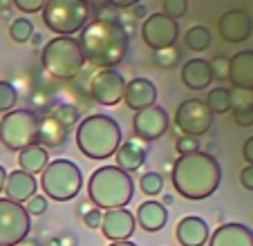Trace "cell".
<instances>
[{
  "instance_id": "obj_7",
  "label": "cell",
  "mask_w": 253,
  "mask_h": 246,
  "mask_svg": "<svg viewBox=\"0 0 253 246\" xmlns=\"http://www.w3.org/2000/svg\"><path fill=\"white\" fill-rule=\"evenodd\" d=\"M41 14L45 27L56 36H74L90 23L85 0H47Z\"/></svg>"
},
{
  "instance_id": "obj_35",
  "label": "cell",
  "mask_w": 253,
  "mask_h": 246,
  "mask_svg": "<svg viewBox=\"0 0 253 246\" xmlns=\"http://www.w3.org/2000/svg\"><path fill=\"white\" fill-rule=\"evenodd\" d=\"M211 72H213V81H229V58L226 56H215L209 61Z\"/></svg>"
},
{
  "instance_id": "obj_27",
  "label": "cell",
  "mask_w": 253,
  "mask_h": 246,
  "mask_svg": "<svg viewBox=\"0 0 253 246\" xmlns=\"http://www.w3.org/2000/svg\"><path fill=\"white\" fill-rule=\"evenodd\" d=\"M206 105L213 112V117L215 114L231 112V108H233V92L229 87H213L209 92V96H206Z\"/></svg>"
},
{
  "instance_id": "obj_48",
  "label": "cell",
  "mask_w": 253,
  "mask_h": 246,
  "mask_svg": "<svg viewBox=\"0 0 253 246\" xmlns=\"http://www.w3.org/2000/svg\"><path fill=\"white\" fill-rule=\"evenodd\" d=\"M85 2H87V0H85Z\"/></svg>"
},
{
  "instance_id": "obj_8",
  "label": "cell",
  "mask_w": 253,
  "mask_h": 246,
  "mask_svg": "<svg viewBox=\"0 0 253 246\" xmlns=\"http://www.w3.org/2000/svg\"><path fill=\"white\" fill-rule=\"evenodd\" d=\"M39 114L32 110H11L0 119V141L7 150L20 152L23 148L39 141Z\"/></svg>"
},
{
  "instance_id": "obj_21",
  "label": "cell",
  "mask_w": 253,
  "mask_h": 246,
  "mask_svg": "<svg viewBox=\"0 0 253 246\" xmlns=\"http://www.w3.org/2000/svg\"><path fill=\"white\" fill-rule=\"evenodd\" d=\"M115 157H117V168H121L124 172H134L146 164L148 150H146L143 141H139V139L134 137V139H128V141H121Z\"/></svg>"
},
{
  "instance_id": "obj_6",
  "label": "cell",
  "mask_w": 253,
  "mask_h": 246,
  "mask_svg": "<svg viewBox=\"0 0 253 246\" xmlns=\"http://www.w3.org/2000/svg\"><path fill=\"white\" fill-rule=\"evenodd\" d=\"M83 172L81 168L70 159L49 161L47 168L41 172V190L45 197L54 202H70L81 193Z\"/></svg>"
},
{
  "instance_id": "obj_22",
  "label": "cell",
  "mask_w": 253,
  "mask_h": 246,
  "mask_svg": "<svg viewBox=\"0 0 253 246\" xmlns=\"http://www.w3.org/2000/svg\"><path fill=\"white\" fill-rule=\"evenodd\" d=\"M182 83L188 90H206L213 83V72H211L209 61L204 58H188L182 65Z\"/></svg>"
},
{
  "instance_id": "obj_17",
  "label": "cell",
  "mask_w": 253,
  "mask_h": 246,
  "mask_svg": "<svg viewBox=\"0 0 253 246\" xmlns=\"http://www.w3.org/2000/svg\"><path fill=\"white\" fill-rule=\"evenodd\" d=\"M229 81L233 90L253 92V49H242L229 58Z\"/></svg>"
},
{
  "instance_id": "obj_41",
  "label": "cell",
  "mask_w": 253,
  "mask_h": 246,
  "mask_svg": "<svg viewBox=\"0 0 253 246\" xmlns=\"http://www.w3.org/2000/svg\"><path fill=\"white\" fill-rule=\"evenodd\" d=\"M242 157L247 159L249 166H253V137H249L242 146Z\"/></svg>"
},
{
  "instance_id": "obj_5",
  "label": "cell",
  "mask_w": 253,
  "mask_h": 246,
  "mask_svg": "<svg viewBox=\"0 0 253 246\" xmlns=\"http://www.w3.org/2000/svg\"><path fill=\"white\" fill-rule=\"evenodd\" d=\"M43 67L58 81H74L85 67V56L74 36H56L41 52Z\"/></svg>"
},
{
  "instance_id": "obj_38",
  "label": "cell",
  "mask_w": 253,
  "mask_h": 246,
  "mask_svg": "<svg viewBox=\"0 0 253 246\" xmlns=\"http://www.w3.org/2000/svg\"><path fill=\"white\" fill-rule=\"evenodd\" d=\"M45 2L47 0H14L16 9H20L23 14H39V11H43Z\"/></svg>"
},
{
  "instance_id": "obj_12",
  "label": "cell",
  "mask_w": 253,
  "mask_h": 246,
  "mask_svg": "<svg viewBox=\"0 0 253 246\" xmlns=\"http://www.w3.org/2000/svg\"><path fill=\"white\" fill-rule=\"evenodd\" d=\"M126 76L119 70H99L90 79V96L99 105L115 108L124 101L126 94Z\"/></svg>"
},
{
  "instance_id": "obj_34",
  "label": "cell",
  "mask_w": 253,
  "mask_h": 246,
  "mask_svg": "<svg viewBox=\"0 0 253 246\" xmlns=\"http://www.w3.org/2000/svg\"><path fill=\"white\" fill-rule=\"evenodd\" d=\"M155 65L157 67H175L177 63H179V49L177 47H166V49H159V52H155L153 56Z\"/></svg>"
},
{
  "instance_id": "obj_36",
  "label": "cell",
  "mask_w": 253,
  "mask_h": 246,
  "mask_svg": "<svg viewBox=\"0 0 253 246\" xmlns=\"http://www.w3.org/2000/svg\"><path fill=\"white\" fill-rule=\"evenodd\" d=\"M175 150L179 152V155H193V152H200V139L184 134V137H179L175 141Z\"/></svg>"
},
{
  "instance_id": "obj_39",
  "label": "cell",
  "mask_w": 253,
  "mask_h": 246,
  "mask_svg": "<svg viewBox=\"0 0 253 246\" xmlns=\"http://www.w3.org/2000/svg\"><path fill=\"white\" fill-rule=\"evenodd\" d=\"M101 222H103V210L101 208H90L87 213H83V224L87 228H101Z\"/></svg>"
},
{
  "instance_id": "obj_31",
  "label": "cell",
  "mask_w": 253,
  "mask_h": 246,
  "mask_svg": "<svg viewBox=\"0 0 253 246\" xmlns=\"http://www.w3.org/2000/svg\"><path fill=\"white\" fill-rule=\"evenodd\" d=\"M139 186H141L143 195L157 197L159 193H164V177L159 172H143L141 179H139Z\"/></svg>"
},
{
  "instance_id": "obj_32",
  "label": "cell",
  "mask_w": 253,
  "mask_h": 246,
  "mask_svg": "<svg viewBox=\"0 0 253 246\" xmlns=\"http://www.w3.org/2000/svg\"><path fill=\"white\" fill-rule=\"evenodd\" d=\"M18 101V90L9 81H0V112H11Z\"/></svg>"
},
{
  "instance_id": "obj_16",
  "label": "cell",
  "mask_w": 253,
  "mask_h": 246,
  "mask_svg": "<svg viewBox=\"0 0 253 246\" xmlns=\"http://www.w3.org/2000/svg\"><path fill=\"white\" fill-rule=\"evenodd\" d=\"M157 101V87L150 79H143V76H137V79L128 81L126 83V94H124V103L128 105L132 112H139L143 108H150Z\"/></svg>"
},
{
  "instance_id": "obj_30",
  "label": "cell",
  "mask_w": 253,
  "mask_h": 246,
  "mask_svg": "<svg viewBox=\"0 0 253 246\" xmlns=\"http://www.w3.org/2000/svg\"><path fill=\"white\" fill-rule=\"evenodd\" d=\"M32 34H34V25H32V20L29 18H16L14 23H11V27H9L11 41L18 43V45L27 43L29 38H32Z\"/></svg>"
},
{
  "instance_id": "obj_29",
  "label": "cell",
  "mask_w": 253,
  "mask_h": 246,
  "mask_svg": "<svg viewBox=\"0 0 253 246\" xmlns=\"http://www.w3.org/2000/svg\"><path fill=\"white\" fill-rule=\"evenodd\" d=\"M52 117L56 119L58 123H61L63 128L70 132L74 125H79V121H81V114H79V108L72 103H58L56 108H54Z\"/></svg>"
},
{
  "instance_id": "obj_3",
  "label": "cell",
  "mask_w": 253,
  "mask_h": 246,
  "mask_svg": "<svg viewBox=\"0 0 253 246\" xmlns=\"http://www.w3.org/2000/svg\"><path fill=\"white\" fill-rule=\"evenodd\" d=\"M121 146L119 123L108 114H90L77 125V148L87 159H110Z\"/></svg>"
},
{
  "instance_id": "obj_20",
  "label": "cell",
  "mask_w": 253,
  "mask_h": 246,
  "mask_svg": "<svg viewBox=\"0 0 253 246\" xmlns=\"http://www.w3.org/2000/svg\"><path fill=\"white\" fill-rule=\"evenodd\" d=\"M39 190V184H36V177L29 175V172L23 170H14V172H7V181H5V193L7 199L11 202H18L25 204L36 195Z\"/></svg>"
},
{
  "instance_id": "obj_9",
  "label": "cell",
  "mask_w": 253,
  "mask_h": 246,
  "mask_svg": "<svg viewBox=\"0 0 253 246\" xmlns=\"http://www.w3.org/2000/svg\"><path fill=\"white\" fill-rule=\"evenodd\" d=\"M32 231V217L23 204L0 197V244L18 246Z\"/></svg>"
},
{
  "instance_id": "obj_37",
  "label": "cell",
  "mask_w": 253,
  "mask_h": 246,
  "mask_svg": "<svg viewBox=\"0 0 253 246\" xmlns=\"http://www.w3.org/2000/svg\"><path fill=\"white\" fill-rule=\"evenodd\" d=\"M25 210L29 213V217H32V215H36V217L43 215L45 210H47V197H45V195H34L29 202H25Z\"/></svg>"
},
{
  "instance_id": "obj_33",
  "label": "cell",
  "mask_w": 253,
  "mask_h": 246,
  "mask_svg": "<svg viewBox=\"0 0 253 246\" xmlns=\"http://www.w3.org/2000/svg\"><path fill=\"white\" fill-rule=\"evenodd\" d=\"M188 11V0H164L162 14L172 20H182Z\"/></svg>"
},
{
  "instance_id": "obj_4",
  "label": "cell",
  "mask_w": 253,
  "mask_h": 246,
  "mask_svg": "<svg viewBox=\"0 0 253 246\" xmlns=\"http://www.w3.org/2000/svg\"><path fill=\"white\" fill-rule=\"evenodd\" d=\"M87 197L101 210L126 208L134 197V181L130 172H124L121 168L101 166L87 181Z\"/></svg>"
},
{
  "instance_id": "obj_43",
  "label": "cell",
  "mask_w": 253,
  "mask_h": 246,
  "mask_svg": "<svg viewBox=\"0 0 253 246\" xmlns=\"http://www.w3.org/2000/svg\"><path fill=\"white\" fill-rule=\"evenodd\" d=\"M134 16L137 18H148V9L143 5H134Z\"/></svg>"
},
{
  "instance_id": "obj_14",
  "label": "cell",
  "mask_w": 253,
  "mask_h": 246,
  "mask_svg": "<svg viewBox=\"0 0 253 246\" xmlns=\"http://www.w3.org/2000/svg\"><path fill=\"white\" fill-rule=\"evenodd\" d=\"M217 32H220L222 41L231 45L244 43L253 32V18L244 9H229L217 20Z\"/></svg>"
},
{
  "instance_id": "obj_1",
  "label": "cell",
  "mask_w": 253,
  "mask_h": 246,
  "mask_svg": "<svg viewBox=\"0 0 253 246\" xmlns=\"http://www.w3.org/2000/svg\"><path fill=\"white\" fill-rule=\"evenodd\" d=\"M79 45L85 63L99 70H117L130 49V34L119 20L96 18L79 32Z\"/></svg>"
},
{
  "instance_id": "obj_28",
  "label": "cell",
  "mask_w": 253,
  "mask_h": 246,
  "mask_svg": "<svg viewBox=\"0 0 253 246\" xmlns=\"http://www.w3.org/2000/svg\"><path fill=\"white\" fill-rule=\"evenodd\" d=\"M211 32L204 27V25H193L186 34H184V45H186L191 52H206L211 47Z\"/></svg>"
},
{
  "instance_id": "obj_13",
  "label": "cell",
  "mask_w": 253,
  "mask_h": 246,
  "mask_svg": "<svg viewBox=\"0 0 253 246\" xmlns=\"http://www.w3.org/2000/svg\"><path fill=\"white\" fill-rule=\"evenodd\" d=\"M170 125V117L162 105H150V108H143L139 112H134L132 117V130L134 137L143 143L157 141L159 137H164V132Z\"/></svg>"
},
{
  "instance_id": "obj_25",
  "label": "cell",
  "mask_w": 253,
  "mask_h": 246,
  "mask_svg": "<svg viewBox=\"0 0 253 246\" xmlns=\"http://www.w3.org/2000/svg\"><path fill=\"white\" fill-rule=\"evenodd\" d=\"M67 141V130L63 128L61 123L54 117H45L41 119L39 123V146H43L45 150L47 148H61L63 143Z\"/></svg>"
},
{
  "instance_id": "obj_47",
  "label": "cell",
  "mask_w": 253,
  "mask_h": 246,
  "mask_svg": "<svg viewBox=\"0 0 253 246\" xmlns=\"http://www.w3.org/2000/svg\"><path fill=\"white\" fill-rule=\"evenodd\" d=\"M0 246H2V244H0Z\"/></svg>"
},
{
  "instance_id": "obj_44",
  "label": "cell",
  "mask_w": 253,
  "mask_h": 246,
  "mask_svg": "<svg viewBox=\"0 0 253 246\" xmlns=\"http://www.w3.org/2000/svg\"><path fill=\"white\" fill-rule=\"evenodd\" d=\"M7 172H9V170H5V168L0 166V193H2V190H5V181H7Z\"/></svg>"
},
{
  "instance_id": "obj_11",
  "label": "cell",
  "mask_w": 253,
  "mask_h": 246,
  "mask_svg": "<svg viewBox=\"0 0 253 246\" xmlns=\"http://www.w3.org/2000/svg\"><path fill=\"white\" fill-rule=\"evenodd\" d=\"M175 125L179 128L182 134L202 137L213 125V112L209 110L206 101H200V99L182 101V105L175 112Z\"/></svg>"
},
{
  "instance_id": "obj_40",
  "label": "cell",
  "mask_w": 253,
  "mask_h": 246,
  "mask_svg": "<svg viewBox=\"0 0 253 246\" xmlns=\"http://www.w3.org/2000/svg\"><path fill=\"white\" fill-rule=\"evenodd\" d=\"M240 184L247 190H253V166H247L242 172H240Z\"/></svg>"
},
{
  "instance_id": "obj_45",
  "label": "cell",
  "mask_w": 253,
  "mask_h": 246,
  "mask_svg": "<svg viewBox=\"0 0 253 246\" xmlns=\"http://www.w3.org/2000/svg\"><path fill=\"white\" fill-rule=\"evenodd\" d=\"M29 41H32V43H34V45H36V47H39V45H41V43H43V38H41V34H36V32H34V34H32V38H29Z\"/></svg>"
},
{
  "instance_id": "obj_15",
  "label": "cell",
  "mask_w": 253,
  "mask_h": 246,
  "mask_svg": "<svg viewBox=\"0 0 253 246\" xmlns=\"http://www.w3.org/2000/svg\"><path fill=\"white\" fill-rule=\"evenodd\" d=\"M137 228V219L128 208H112L103 213L101 222V233L108 242H126L132 237Z\"/></svg>"
},
{
  "instance_id": "obj_26",
  "label": "cell",
  "mask_w": 253,
  "mask_h": 246,
  "mask_svg": "<svg viewBox=\"0 0 253 246\" xmlns=\"http://www.w3.org/2000/svg\"><path fill=\"white\" fill-rule=\"evenodd\" d=\"M233 92V119L240 128L253 125V92L247 90H231Z\"/></svg>"
},
{
  "instance_id": "obj_46",
  "label": "cell",
  "mask_w": 253,
  "mask_h": 246,
  "mask_svg": "<svg viewBox=\"0 0 253 246\" xmlns=\"http://www.w3.org/2000/svg\"><path fill=\"white\" fill-rule=\"evenodd\" d=\"M108 246H137V244H132L130 240H126V242H110Z\"/></svg>"
},
{
  "instance_id": "obj_23",
  "label": "cell",
  "mask_w": 253,
  "mask_h": 246,
  "mask_svg": "<svg viewBox=\"0 0 253 246\" xmlns=\"http://www.w3.org/2000/svg\"><path fill=\"white\" fill-rule=\"evenodd\" d=\"M134 219H137V224L146 233H157V231H162V228L166 226L168 210H166V206H164V204L150 199V202H143L141 206L137 208Z\"/></svg>"
},
{
  "instance_id": "obj_24",
  "label": "cell",
  "mask_w": 253,
  "mask_h": 246,
  "mask_svg": "<svg viewBox=\"0 0 253 246\" xmlns=\"http://www.w3.org/2000/svg\"><path fill=\"white\" fill-rule=\"evenodd\" d=\"M47 164H49V155L39 143H32V146L23 148L18 155V170L29 172L34 177L39 175V172H43L47 168Z\"/></svg>"
},
{
  "instance_id": "obj_18",
  "label": "cell",
  "mask_w": 253,
  "mask_h": 246,
  "mask_svg": "<svg viewBox=\"0 0 253 246\" xmlns=\"http://www.w3.org/2000/svg\"><path fill=\"white\" fill-rule=\"evenodd\" d=\"M209 246H253V231L244 224H222L211 233Z\"/></svg>"
},
{
  "instance_id": "obj_10",
  "label": "cell",
  "mask_w": 253,
  "mask_h": 246,
  "mask_svg": "<svg viewBox=\"0 0 253 246\" xmlns=\"http://www.w3.org/2000/svg\"><path fill=\"white\" fill-rule=\"evenodd\" d=\"M177 38H179V23L168 16H164L162 11L157 14H148V18H143L141 25V41L146 43V47H150L153 52L166 47H175Z\"/></svg>"
},
{
  "instance_id": "obj_19",
  "label": "cell",
  "mask_w": 253,
  "mask_h": 246,
  "mask_svg": "<svg viewBox=\"0 0 253 246\" xmlns=\"http://www.w3.org/2000/svg\"><path fill=\"white\" fill-rule=\"evenodd\" d=\"M175 235L182 246H204L211 237V231H209V224L202 217L188 215V217H182L177 222Z\"/></svg>"
},
{
  "instance_id": "obj_42",
  "label": "cell",
  "mask_w": 253,
  "mask_h": 246,
  "mask_svg": "<svg viewBox=\"0 0 253 246\" xmlns=\"http://www.w3.org/2000/svg\"><path fill=\"white\" fill-rule=\"evenodd\" d=\"M108 5H112V7H117V9H128V7H134V5H139L141 0H105Z\"/></svg>"
},
{
  "instance_id": "obj_2",
  "label": "cell",
  "mask_w": 253,
  "mask_h": 246,
  "mask_svg": "<svg viewBox=\"0 0 253 246\" xmlns=\"http://www.w3.org/2000/svg\"><path fill=\"white\" fill-rule=\"evenodd\" d=\"M170 179L175 190L191 202L209 199L217 190L222 181V168L213 155L206 152H193V155H179L172 164Z\"/></svg>"
}]
</instances>
